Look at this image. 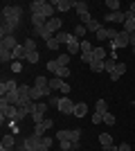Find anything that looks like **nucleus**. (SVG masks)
Masks as SVG:
<instances>
[{"label": "nucleus", "instance_id": "obj_1", "mask_svg": "<svg viewBox=\"0 0 135 151\" xmlns=\"http://www.w3.org/2000/svg\"><path fill=\"white\" fill-rule=\"evenodd\" d=\"M20 18H23V7L18 5H5L2 7V25H0V36H14L16 27L20 25Z\"/></svg>", "mask_w": 135, "mask_h": 151}, {"label": "nucleus", "instance_id": "obj_2", "mask_svg": "<svg viewBox=\"0 0 135 151\" xmlns=\"http://www.w3.org/2000/svg\"><path fill=\"white\" fill-rule=\"evenodd\" d=\"M117 34H119V32H117L115 27H101L95 36H97V41H99V43H104V41H115Z\"/></svg>", "mask_w": 135, "mask_h": 151}, {"label": "nucleus", "instance_id": "obj_3", "mask_svg": "<svg viewBox=\"0 0 135 151\" xmlns=\"http://www.w3.org/2000/svg\"><path fill=\"white\" fill-rule=\"evenodd\" d=\"M126 45H131V34H126V32H119L117 34L115 41H110V52H115L117 47H126Z\"/></svg>", "mask_w": 135, "mask_h": 151}, {"label": "nucleus", "instance_id": "obj_4", "mask_svg": "<svg viewBox=\"0 0 135 151\" xmlns=\"http://www.w3.org/2000/svg\"><path fill=\"white\" fill-rule=\"evenodd\" d=\"M0 117L5 120H18V106H9V104H0Z\"/></svg>", "mask_w": 135, "mask_h": 151}, {"label": "nucleus", "instance_id": "obj_5", "mask_svg": "<svg viewBox=\"0 0 135 151\" xmlns=\"http://www.w3.org/2000/svg\"><path fill=\"white\" fill-rule=\"evenodd\" d=\"M74 106H77V104H74L70 97H61L56 108H59V113H63V115H72L74 113Z\"/></svg>", "mask_w": 135, "mask_h": 151}, {"label": "nucleus", "instance_id": "obj_6", "mask_svg": "<svg viewBox=\"0 0 135 151\" xmlns=\"http://www.w3.org/2000/svg\"><path fill=\"white\" fill-rule=\"evenodd\" d=\"M34 86L43 90V95H45V97H50V95H52V88H50V79H47V77L39 75L36 79H34Z\"/></svg>", "mask_w": 135, "mask_h": 151}, {"label": "nucleus", "instance_id": "obj_7", "mask_svg": "<svg viewBox=\"0 0 135 151\" xmlns=\"http://www.w3.org/2000/svg\"><path fill=\"white\" fill-rule=\"evenodd\" d=\"M52 126H54V120H50V117H45L41 124H34V135H39V138H43L45 131H50Z\"/></svg>", "mask_w": 135, "mask_h": 151}, {"label": "nucleus", "instance_id": "obj_8", "mask_svg": "<svg viewBox=\"0 0 135 151\" xmlns=\"http://www.w3.org/2000/svg\"><path fill=\"white\" fill-rule=\"evenodd\" d=\"M79 138H81V131H59V142H63V140H68V142H79Z\"/></svg>", "mask_w": 135, "mask_h": 151}, {"label": "nucleus", "instance_id": "obj_9", "mask_svg": "<svg viewBox=\"0 0 135 151\" xmlns=\"http://www.w3.org/2000/svg\"><path fill=\"white\" fill-rule=\"evenodd\" d=\"M0 104H9V106H20V95H18V90H14V93H7L5 97H0Z\"/></svg>", "mask_w": 135, "mask_h": 151}, {"label": "nucleus", "instance_id": "obj_10", "mask_svg": "<svg viewBox=\"0 0 135 151\" xmlns=\"http://www.w3.org/2000/svg\"><path fill=\"white\" fill-rule=\"evenodd\" d=\"M124 20H126V12H108L106 14V23H122L124 25Z\"/></svg>", "mask_w": 135, "mask_h": 151}, {"label": "nucleus", "instance_id": "obj_11", "mask_svg": "<svg viewBox=\"0 0 135 151\" xmlns=\"http://www.w3.org/2000/svg\"><path fill=\"white\" fill-rule=\"evenodd\" d=\"M20 83H16L14 79H9V81H2L0 83V97H5L7 93H14V90H18Z\"/></svg>", "mask_w": 135, "mask_h": 151}, {"label": "nucleus", "instance_id": "obj_12", "mask_svg": "<svg viewBox=\"0 0 135 151\" xmlns=\"http://www.w3.org/2000/svg\"><path fill=\"white\" fill-rule=\"evenodd\" d=\"M18 45H20V43L16 41V36H7V38H2V41H0V47H5V50H9V52H14Z\"/></svg>", "mask_w": 135, "mask_h": 151}, {"label": "nucleus", "instance_id": "obj_13", "mask_svg": "<svg viewBox=\"0 0 135 151\" xmlns=\"http://www.w3.org/2000/svg\"><path fill=\"white\" fill-rule=\"evenodd\" d=\"M79 50H81V38H77L74 34H72L70 41H68V54H77Z\"/></svg>", "mask_w": 135, "mask_h": 151}, {"label": "nucleus", "instance_id": "obj_14", "mask_svg": "<svg viewBox=\"0 0 135 151\" xmlns=\"http://www.w3.org/2000/svg\"><path fill=\"white\" fill-rule=\"evenodd\" d=\"M32 25H34V29H43L47 25V18L43 14H32Z\"/></svg>", "mask_w": 135, "mask_h": 151}, {"label": "nucleus", "instance_id": "obj_15", "mask_svg": "<svg viewBox=\"0 0 135 151\" xmlns=\"http://www.w3.org/2000/svg\"><path fill=\"white\" fill-rule=\"evenodd\" d=\"M124 72H126V63L117 61V65H115V72L110 75V79H113V81H119V79H122V75H124Z\"/></svg>", "mask_w": 135, "mask_h": 151}, {"label": "nucleus", "instance_id": "obj_16", "mask_svg": "<svg viewBox=\"0 0 135 151\" xmlns=\"http://www.w3.org/2000/svg\"><path fill=\"white\" fill-rule=\"evenodd\" d=\"M11 57H14V61H25V59H27V50H25V45H18V47L11 52Z\"/></svg>", "mask_w": 135, "mask_h": 151}, {"label": "nucleus", "instance_id": "obj_17", "mask_svg": "<svg viewBox=\"0 0 135 151\" xmlns=\"http://www.w3.org/2000/svg\"><path fill=\"white\" fill-rule=\"evenodd\" d=\"M52 5H54V9H59V12H68V9H72V0H54Z\"/></svg>", "mask_w": 135, "mask_h": 151}, {"label": "nucleus", "instance_id": "obj_18", "mask_svg": "<svg viewBox=\"0 0 135 151\" xmlns=\"http://www.w3.org/2000/svg\"><path fill=\"white\" fill-rule=\"evenodd\" d=\"M52 142H54V140H52L50 135H43V138H41V142H39V147H36V151H50Z\"/></svg>", "mask_w": 135, "mask_h": 151}, {"label": "nucleus", "instance_id": "obj_19", "mask_svg": "<svg viewBox=\"0 0 135 151\" xmlns=\"http://www.w3.org/2000/svg\"><path fill=\"white\" fill-rule=\"evenodd\" d=\"M18 145L16 138H14V133H5V138H2V145L0 147H7V149H14V147Z\"/></svg>", "mask_w": 135, "mask_h": 151}, {"label": "nucleus", "instance_id": "obj_20", "mask_svg": "<svg viewBox=\"0 0 135 151\" xmlns=\"http://www.w3.org/2000/svg\"><path fill=\"white\" fill-rule=\"evenodd\" d=\"M99 145H101L104 149L113 147V135H110V133H99Z\"/></svg>", "mask_w": 135, "mask_h": 151}, {"label": "nucleus", "instance_id": "obj_21", "mask_svg": "<svg viewBox=\"0 0 135 151\" xmlns=\"http://www.w3.org/2000/svg\"><path fill=\"white\" fill-rule=\"evenodd\" d=\"M72 115H77V117H86V115H88V104L79 101L77 106H74V113H72Z\"/></svg>", "mask_w": 135, "mask_h": 151}, {"label": "nucleus", "instance_id": "obj_22", "mask_svg": "<svg viewBox=\"0 0 135 151\" xmlns=\"http://www.w3.org/2000/svg\"><path fill=\"white\" fill-rule=\"evenodd\" d=\"M106 57H108V52L104 50V47H95L92 50V59L95 61H106Z\"/></svg>", "mask_w": 135, "mask_h": 151}, {"label": "nucleus", "instance_id": "obj_23", "mask_svg": "<svg viewBox=\"0 0 135 151\" xmlns=\"http://www.w3.org/2000/svg\"><path fill=\"white\" fill-rule=\"evenodd\" d=\"M43 7H45V0H34V2H29L32 14H43Z\"/></svg>", "mask_w": 135, "mask_h": 151}, {"label": "nucleus", "instance_id": "obj_24", "mask_svg": "<svg viewBox=\"0 0 135 151\" xmlns=\"http://www.w3.org/2000/svg\"><path fill=\"white\" fill-rule=\"evenodd\" d=\"M72 7L77 9V14L88 12V2H86V0H72Z\"/></svg>", "mask_w": 135, "mask_h": 151}, {"label": "nucleus", "instance_id": "obj_25", "mask_svg": "<svg viewBox=\"0 0 135 151\" xmlns=\"http://www.w3.org/2000/svg\"><path fill=\"white\" fill-rule=\"evenodd\" d=\"M115 65H117V59H106V61H104V72L113 75V72H115Z\"/></svg>", "mask_w": 135, "mask_h": 151}, {"label": "nucleus", "instance_id": "obj_26", "mask_svg": "<svg viewBox=\"0 0 135 151\" xmlns=\"http://www.w3.org/2000/svg\"><path fill=\"white\" fill-rule=\"evenodd\" d=\"M59 147H61L63 151H77L79 142H68V140H63V142H59Z\"/></svg>", "mask_w": 135, "mask_h": 151}, {"label": "nucleus", "instance_id": "obj_27", "mask_svg": "<svg viewBox=\"0 0 135 151\" xmlns=\"http://www.w3.org/2000/svg\"><path fill=\"white\" fill-rule=\"evenodd\" d=\"M43 16H45L47 20L54 18V5H52V2H47V0H45V7H43Z\"/></svg>", "mask_w": 135, "mask_h": 151}, {"label": "nucleus", "instance_id": "obj_28", "mask_svg": "<svg viewBox=\"0 0 135 151\" xmlns=\"http://www.w3.org/2000/svg\"><path fill=\"white\" fill-rule=\"evenodd\" d=\"M95 111L97 113H108V104H106V99H97V104H95Z\"/></svg>", "mask_w": 135, "mask_h": 151}, {"label": "nucleus", "instance_id": "obj_29", "mask_svg": "<svg viewBox=\"0 0 135 151\" xmlns=\"http://www.w3.org/2000/svg\"><path fill=\"white\" fill-rule=\"evenodd\" d=\"M29 97H32V101H39L41 97H45V95H43V90H41V88L32 86V90H29Z\"/></svg>", "mask_w": 135, "mask_h": 151}, {"label": "nucleus", "instance_id": "obj_30", "mask_svg": "<svg viewBox=\"0 0 135 151\" xmlns=\"http://www.w3.org/2000/svg\"><path fill=\"white\" fill-rule=\"evenodd\" d=\"M45 68H47V72L56 75V70L61 68V65H59V61H56V59H52V61H47V65H45Z\"/></svg>", "mask_w": 135, "mask_h": 151}, {"label": "nucleus", "instance_id": "obj_31", "mask_svg": "<svg viewBox=\"0 0 135 151\" xmlns=\"http://www.w3.org/2000/svg\"><path fill=\"white\" fill-rule=\"evenodd\" d=\"M0 61H2V63H7V61H14L11 52H9V50H5V47H0Z\"/></svg>", "mask_w": 135, "mask_h": 151}, {"label": "nucleus", "instance_id": "obj_32", "mask_svg": "<svg viewBox=\"0 0 135 151\" xmlns=\"http://www.w3.org/2000/svg\"><path fill=\"white\" fill-rule=\"evenodd\" d=\"M90 20H92V14H90V12H84V14H79V23H81L84 27L88 25Z\"/></svg>", "mask_w": 135, "mask_h": 151}, {"label": "nucleus", "instance_id": "obj_33", "mask_svg": "<svg viewBox=\"0 0 135 151\" xmlns=\"http://www.w3.org/2000/svg\"><path fill=\"white\" fill-rule=\"evenodd\" d=\"M70 36H72V34H68V32H59V34H56V36H54V38H56L59 43H65V45H68V41H70Z\"/></svg>", "mask_w": 135, "mask_h": 151}, {"label": "nucleus", "instance_id": "obj_34", "mask_svg": "<svg viewBox=\"0 0 135 151\" xmlns=\"http://www.w3.org/2000/svg\"><path fill=\"white\" fill-rule=\"evenodd\" d=\"M90 70H92V72H104V61H92L90 63Z\"/></svg>", "mask_w": 135, "mask_h": 151}, {"label": "nucleus", "instance_id": "obj_35", "mask_svg": "<svg viewBox=\"0 0 135 151\" xmlns=\"http://www.w3.org/2000/svg\"><path fill=\"white\" fill-rule=\"evenodd\" d=\"M86 29H88V32H95V34H97V32L101 29V25H99V23H97V20L92 18V20L88 23V25H86Z\"/></svg>", "mask_w": 135, "mask_h": 151}, {"label": "nucleus", "instance_id": "obj_36", "mask_svg": "<svg viewBox=\"0 0 135 151\" xmlns=\"http://www.w3.org/2000/svg\"><path fill=\"white\" fill-rule=\"evenodd\" d=\"M106 7H110V12H119L122 2H119V0H106Z\"/></svg>", "mask_w": 135, "mask_h": 151}, {"label": "nucleus", "instance_id": "obj_37", "mask_svg": "<svg viewBox=\"0 0 135 151\" xmlns=\"http://www.w3.org/2000/svg\"><path fill=\"white\" fill-rule=\"evenodd\" d=\"M23 45H25V50H27V52H36V41H34V38H27Z\"/></svg>", "mask_w": 135, "mask_h": 151}, {"label": "nucleus", "instance_id": "obj_38", "mask_svg": "<svg viewBox=\"0 0 135 151\" xmlns=\"http://www.w3.org/2000/svg\"><path fill=\"white\" fill-rule=\"evenodd\" d=\"M56 61H59V65H61V68H68V63H70V54H61Z\"/></svg>", "mask_w": 135, "mask_h": 151}, {"label": "nucleus", "instance_id": "obj_39", "mask_svg": "<svg viewBox=\"0 0 135 151\" xmlns=\"http://www.w3.org/2000/svg\"><path fill=\"white\" fill-rule=\"evenodd\" d=\"M54 77H61V79H68V77H70V68H59L56 70V75Z\"/></svg>", "mask_w": 135, "mask_h": 151}, {"label": "nucleus", "instance_id": "obj_40", "mask_svg": "<svg viewBox=\"0 0 135 151\" xmlns=\"http://www.w3.org/2000/svg\"><path fill=\"white\" fill-rule=\"evenodd\" d=\"M79 59H81L84 63H88V65L95 61V59H92V52H81V57H79Z\"/></svg>", "mask_w": 135, "mask_h": 151}, {"label": "nucleus", "instance_id": "obj_41", "mask_svg": "<svg viewBox=\"0 0 135 151\" xmlns=\"http://www.w3.org/2000/svg\"><path fill=\"white\" fill-rule=\"evenodd\" d=\"M39 52H27V59H25V61H29V63H39Z\"/></svg>", "mask_w": 135, "mask_h": 151}, {"label": "nucleus", "instance_id": "obj_42", "mask_svg": "<svg viewBox=\"0 0 135 151\" xmlns=\"http://www.w3.org/2000/svg\"><path fill=\"white\" fill-rule=\"evenodd\" d=\"M104 122H106L108 126H113L117 120H115V115H113V113H104Z\"/></svg>", "mask_w": 135, "mask_h": 151}, {"label": "nucleus", "instance_id": "obj_43", "mask_svg": "<svg viewBox=\"0 0 135 151\" xmlns=\"http://www.w3.org/2000/svg\"><path fill=\"white\" fill-rule=\"evenodd\" d=\"M86 32H88V29H86L84 25H77V29H74V36H77V38H84V36H86Z\"/></svg>", "mask_w": 135, "mask_h": 151}, {"label": "nucleus", "instance_id": "obj_44", "mask_svg": "<svg viewBox=\"0 0 135 151\" xmlns=\"http://www.w3.org/2000/svg\"><path fill=\"white\" fill-rule=\"evenodd\" d=\"M45 45H47V50H59V45H61V43H59L56 38H50V41H47Z\"/></svg>", "mask_w": 135, "mask_h": 151}, {"label": "nucleus", "instance_id": "obj_45", "mask_svg": "<svg viewBox=\"0 0 135 151\" xmlns=\"http://www.w3.org/2000/svg\"><path fill=\"white\" fill-rule=\"evenodd\" d=\"M47 106H50V104H45V101H36V108H34V111H39V113H43V115H45Z\"/></svg>", "mask_w": 135, "mask_h": 151}, {"label": "nucleus", "instance_id": "obj_46", "mask_svg": "<svg viewBox=\"0 0 135 151\" xmlns=\"http://www.w3.org/2000/svg\"><path fill=\"white\" fill-rule=\"evenodd\" d=\"M95 47H92V43L90 41H81V52H92Z\"/></svg>", "mask_w": 135, "mask_h": 151}, {"label": "nucleus", "instance_id": "obj_47", "mask_svg": "<svg viewBox=\"0 0 135 151\" xmlns=\"http://www.w3.org/2000/svg\"><path fill=\"white\" fill-rule=\"evenodd\" d=\"M101 122H104V115L95 111V115H92V124H101Z\"/></svg>", "mask_w": 135, "mask_h": 151}, {"label": "nucleus", "instance_id": "obj_48", "mask_svg": "<svg viewBox=\"0 0 135 151\" xmlns=\"http://www.w3.org/2000/svg\"><path fill=\"white\" fill-rule=\"evenodd\" d=\"M23 70V63L20 61H11V72H20Z\"/></svg>", "mask_w": 135, "mask_h": 151}, {"label": "nucleus", "instance_id": "obj_49", "mask_svg": "<svg viewBox=\"0 0 135 151\" xmlns=\"http://www.w3.org/2000/svg\"><path fill=\"white\" fill-rule=\"evenodd\" d=\"M59 99H61V97H50L47 104H50V106H59Z\"/></svg>", "mask_w": 135, "mask_h": 151}, {"label": "nucleus", "instance_id": "obj_50", "mask_svg": "<svg viewBox=\"0 0 135 151\" xmlns=\"http://www.w3.org/2000/svg\"><path fill=\"white\" fill-rule=\"evenodd\" d=\"M119 151H131V145H129V142H124V145H119Z\"/></svg>", "mask_w": 135, "mask_h": 151}, {"label": "nucleus", "instance_id": "obj_51", "mask_svg": "<svg viewBox=\"0 0 135 151\" xmlns=\"http://www.w3.org/2000/svg\"><path fill=\"white\" fill-rule=\"evenodd\" d=\"M131 47H135V32L131 34Z\"/></svg>", "mask_w": 135, "mask_h": 151}, {"label": "nucleus", "instance_id": "obj_52", "mask_svg": "<svg viewBox=\"0 0 135 151\" xmlns=\"http://www.w3.org/2000/svg\"><path fill=\"white\" fill-rule=\"evenodd\" d=\"M104 151H119V147H115V145H113V147H108V149H104Z\"/></svg>", "mask_w": 135, "mask_h": 151}, {"label": "nucleus", "instance_id": "obj_53", "mask_svg": "<svg viewBox=\"0 0 135 151\" xmlns=\"http://www.w3.org/2000/svg\"><path fill=\"white\" fill-rule=\"evenodd\" d=\"M133 54H135V47H133Z\"/></svg>", "mask_w": 135, "mask_h": 151}]
</instances>
